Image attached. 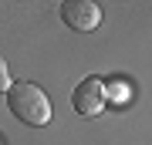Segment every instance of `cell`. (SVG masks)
<instances>
[{
    "label": "cell",
    "mask_w": 152,
    "mask_h": 145,
    "mask_svg": "<svg viewBox=\"0 0 152 145\" xmlns=\"http://www.w3.org/2000/svg\"><path fill=\"white\" fill-rule=\"evenodd\" d=\"M7 105H10V111L24 125L41 128V125L51 122V101H48V95H44L37 85H31V81H14L10 91H7Z\"/></svg>",
    "instance_id": "cell-1"
},
{
    "label": "cell",
    "mask_w": 152,
    "mask_h": 145,
    "mask_svg": "<svg viewBox=\"0 0 152 145\" xmlns=\"http://www.w3.org/2000/svg\"><path fill=\"white\" fill-rule=\"evenodd\" d=\"M61 20L71 31L88 34L102 24V7H98V0H64L61 4Z\"/></svg>",
    "instance_id": "cell-2"
},
{
    "label": "cell",
    "mask_w": 152,
    "mask_h": 145,
    "mask_svg": "<svg viewBox=\"0 0 152 145\" xmlns=\"http://www.w3.org/2000/svg\"><path fill=\"white\" fill-rule=\"evenodd\" d=\"M105 101H108V98H105V81L95 78V74L85 78L81 85L75 88V95H71V108H75L81 118H95L105 108Z\"/></svg>",
    "instance_id": "cell-3"
},
{
    "label": "cell",
    "mask_w": 152,
    "mask_h": 145,
    "mask_svg": "<svg viewBox=\"0 0 152 145\" xmlns=\"http://www.w3.org/2000/svg\"><path fill=\"white\" fill-rule=\"evenodd\" d=\"M105 98L108 101H115V105H125L132 98V85L125 78H112V81H105Z\"/></svg>",
    "instance_id": "cell-4"
},
{
    "label": "cell",
    "mask_w": 152,
    "mask_h": 145,
    "mask_svg": "<svg viewBox=\"0 0 152 145\" xmlns=\"http://www.w3.org/2000/svg\"><path fill=\"white\" fill-rule=\"evenodd\" d=\"M10 85H14V81H10V68H7V61L4 58H0V91H10Z\"/></svg>",
    "instance_id": "cell-5"
}]
</instances>
